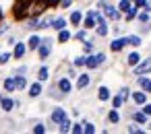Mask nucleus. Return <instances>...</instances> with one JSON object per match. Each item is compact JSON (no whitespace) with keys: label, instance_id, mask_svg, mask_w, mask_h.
I'll list each match as a JSON object with an SVG mask.
<instances>
[{"label":"nucleus","instance_id":"29","mask_svg":"<svg viewBox=\"0 0 151 134\" xmlns=\"http://www.w3.org/2000/svg\"><path fill=\"white\" fill-rule=\"evenodd\" d=\"M118 9H120V11H130V2H128V0H122Z\"/></svg>","mask_w":151,"mask_h":134},{"label":"nucleus","instance_id":"32","mask_svg":"<svg viewBox=\"0 0 151 134\" xmlns=\"http://www.w3.org/2000/svg\"><path fill=\"white\" fill-rule=\"evenodd\" d=\"M48 78V68H42L40 70V81H46Z\"/></svg>","mask_w":151,"mask_h":134},{"label":"nucleus","instance_id":"31","mask_svg":"<svg viewBox=\"0 0 151 134\" xmlns=\"http://www.w3.org/2000/svg\"><path fill=\"white\" fill-rule=\"evenodd\" d=\"M11 60V54H0V64H6Z\"/></svg>","mask_w":151,"mask_h":134},{"label":"nucleus","instance_id":"38","mask_svg":"<svg viewBox=\"0 0 151 134\" xmlns=\"http://www.w3.org/2000/svg\"><path fill=\"white\" fill-rule=\"evenodd\" d=\"M139 21H143V23H147V21H149V15H147V13H143V15H139Z\"/></svg>","mask_w":151,"mask_h":134},{"label":"nucleus","instance_id":"43","mask_svg":"<svg viewBox=\"0 0 151 134\" xmlns=\"http://www.w3.org/2000/svg\"><path fill=\"white\" fill-rule=\"evenodd\" d=\"M93 50V43H85V52H91Z\"/></svg>","mask_w":151,"mask_h":134},{"label":"nucleus","instance_id":"22","mask_svg":"<svg viewBox=\"0 0 151 134\" xmlns=\"http://www.w3.org/2000/svg\"><path fill=\"white\" fill-rule=\"evenodd\" d=\"M99 99H101V101H106V99H110V91H108L106 87H101V89H99Z\"/></svg>","mask_w":151,"mask_h":134},{"label":"nucleus","instance_id":"25","mask_svg":"<svg viewBox=\"0 0 151 134\" xmlns=\"http://www.w3.org/2000/svg\"><path fill=\"white\" fill-rule=\"evenodd\" d=\"M97 33H99V35H106V33H108V25H106V23H97Z\"/></svg>","mask_w":151,"mask_h":134},{"label":"nucleus","instance_id":"37","mask_svg":"<svg viewBox=\"0 0 151 134\" xmlns=\"http://www.w3.org/2000/svg\"><path fill=\"white\" fill-rule=\"evenodd\" d=\"M70 130H73L75 134H81V132H83V126H79V124H75V126H73Z\"/></svg>","mask_w":151,"mask_h":134},{"label":"nucleus","instance_id":"18","mask_svg":"<svg viewBox=\"0 0 151 134\" xmlns=\"http://www.w3.org/2000/svg\"><path fill=\"white\" fill-rule=\"evenodd\" d=\"M4 89H6V91H15V89H17V87H15V78H6V81H4Z\"/></svg>","mask_w":151,"mask_h":134},{"label":"nucleus","instance_id":"20","mask_svg":"<svg viewBox=\"0 0 151 134\" xmlns=\"http://www.w3.org/2000/svg\"><path fill=\"white\" fill-rule=\"evenodd\" d=\"M23 54H25V46H23V43H17V48H15V56L21 58Z\"/></svg>","mask_w":151,"mask_h":134},{"label":"nucleus","instance_id":"10","mask_svg":"<svg viewBox=\"0 0 151 134\" xmlns=\"http://www.w3.org/2000/svg\"><path fill=\"white\" fill-rule=\"evenodd\" d=\"M58 87H60L62 93H68V91H70V81H68V78H62V81L58 83Z\"/></svg>","mask_w":151,"mask_h":134},{"label":"nucleus","instance_id":"35","mask_svg":"<svg viewBox=\"0 0 151 134\" xmlns=\"http://www.w3.org/2000/svg\"><path fill=\"white\" fill-rule=\"evenodd\" d=\"M122 101H124V99H122V95H120V97H114V107H120V105H122Z\"/></svg>","mask_w":151,"mask_h":134},{"label":"nucleus","instance_id":"14","mask_svg":"<svg viewBox=\"0 0 151 134\" xmlns=\"http://www.w3.org/2000/svg\"><path fill=\"white\" fill-rule=\"evenodd\" d=\"M81 19H83V17H81V13H79V11H75V13L70 15V23H73V25H79V23H81Z\"/></svg>","mask_w":151,"mask_h":134},{"label":"nucleus","instance_id":"7","mask_svg":"<svg viewBox=\"0 0 151 134\" xmlns=\"http://www.w3.org/2000/svg\"><path fill=\"white\" fill-rule=\"evenodd\" d=\"M50 43H52V41H50V39H46V41H44V46L40 48V56H42V58H48V54H50Z\"/></svg>","mask_w":151,"mask_h":134},{"label":"nucleus","instance_id":"19","mask_svg":"<svg viewBox=\"0 0 151 134\" xmlns=\"http://www.w3.org/2000/svg\"><path fill=\"white\" fill-rule=\"evenodd\" d=\"M126 41H128L130 46H141V37H137V35H130V37H126Z\"/></svg>","mask_w":151,"mask_h":134},{"label":"nucleus","instance_id":"8","mask_svg":"<svg viewBox=\"0 0 151 134\" xmlns=\"http://www.w3.org/2000/svg\"><path fill=\"white\" fill-rule=\"evenodd\" d=\"M46 6H48V2H46V0H42V2H37V4L31 9V13H33V15H40V13L46 9Z\"/></svg>","mask_w":151,"mask_h":134},{"label":"nucleus","instance_id":"46","mask_svg":"<svg viewBox=\"0 0 151 134\" xmlns=\"http://www.w3.org/2000/svg\"><path fill=\"white\" fill-rule=\"evenodd\" d=\"M46 2H48V4H56V2H58V0H46Z\"/></svg>","mask_w":151,"mask_h":134},{"label":"nucleus","instance_id":"36","mask_svg":"<svg viewBox=\"0 0 151 134\" xmlns=\"http://www.w3.org/2000/svg\"><path fill=\"white\" fill-rule=\"evenodd\" d=\"M44 130H46V128H44L42 124H37V126L33 128V132H35V134H44Z\"/></svg>","mask_w":151,"mask_h":134},{"label":"nucleus","instance_id":"16","mask_svg":"<svg viewBox=\"0 0 151 134\" xmlns=\"http://www.w3.org/2000/svg\"><path fill=\"white\" fill-rule=\"evenodd\" d=\"M40 43H42V39H40L37 35H33V37L29 39V48H31V50H35V48H40Z\"/></svg>","mask_w":151,"mask_h":134},{"label":"nucleus","instance_id":"28","mask_svg":"<svg viewBox=\"0 0 151 134\" xmlns=\"http://www.w3.org/2000/svg\"><path fill=\"white\" fill-rule=\"evenodd\" d=\"M108 118H110V122H112V124H116V122L120 120V115H118V111H110V115H108Z\"/></svg>","mask_w":151,"mask_h":134},{"label":"nucleus","instance_id":"24","mask_svg":"<svg viewBox=\"0 0 151 134\" xmlns=\"http://www.w3.org/2000/svg\"><path fill=\"white\" fill-rule=\"evenodd\" d=\"M134 122L145 124V122H147V113H141V111H139V113H134Z\"/></svg>","mask_w":151,"mask_h":134},{"label":"nucleus","instance_id":"4","mask_svg":"<svg viewBox=\"0 0 151 134\" xmlns=\"http://www.w3.org/2000/svg\"><path fill=\"white\" fill-rule=\"evenodd\" d=\"M101 6L106 9V15H108L110 19H120V15L116 13V9H114V6H110L108 2H101Z\"/></svg>","mask_w":151,"mask_h":134},{"label":"nucleus","instance_id":"42","mask_svg":"<svg viewBox=\"0 0 151 134\" xmlns=\"http://www.w3.org/2000/svg\"><path fill=\"white\" fill-rule=\"evenodd\" d=\"M85 35H87L85 31H79V33H77V37H79V39H85Z\"/></svg>","mask_w":151,"mask_h":134},{"label":"nucleus","instance_id":"2","mask_svg":"<svg viewBox=\"0 0 151 134\" xmlns=\"http://www.w3.org/2000/svg\"><path fill=\"white\" fill-rule=\"evenodd\" d=\"M106 60V56L104 54H97V56H89V58H85V66H89V68H97L101 62Z\"/></svg>","mask_w":151,"mask_h":134},{"label":"nucleus","instance_id":"26","mask_svg":"<svg viewBox=\"0 0 151 134\" xmlns=\"http://www.w3.org/2000/svg\"><path fill=\"white\" fill-rule=\"evenodd\" d=\"M58 39H60V41H68V39H70V33H68V31H64V29H60Z\"/></svg>","mask_w":151,"mask_h":134},{"label":"nucleus","instance_id":"1","mask_svg":"<svg viewBox=\"0 0 151 134\" xmlns=\"http://www.w3.org/2000/svg\"><path fill=\"white\" fill-rule=\"evenodd\" d=\"M31 4V0H17V4H15V17L17 19H23L25 17V11L29 9Z\"/></svg>","mask_w":151,"mask_h":134},{"label":"nucleus","instance_id":"9","mask_svg":"<svg viewBox=\"0 0 151 134\" xmlns=\"http://www.w3.org/2000/svg\"><path fill=\"white\" fill-rule=\"evenodd\" d=\"M89 81H91V78H89L87 74H81V76H79V83H77V87H79V89H85V87L89 85Z\"/></svg>","mask_w":151,"mask_h":134},{"label":"nucleus","instance_id":"11","mask_svg":"<svg viewBox=\"0 0 151 134\" xmlns=\"http://www.w3.org/2000/svg\"><path fill=\"white\" fill-rule=\"evenodd\" d=\"M40 93H42V85H40V83L31 85V89H29V95H31V97H37Z\"/></svg>","mask_w":151,"mask_h":134},{"label":"nucleus","instance_id":"21","mask_svg":"<svg viewBox=\"0 0 151 134\" xmlns=\"http://www.w3.org/2000/svg\"><path fill=\"white\" fill-rule=\"evenodd\" d=\"M139 62H141L139 54H130V56H128V64H130V66H134V64H139Z\"/></svg>","mask_w":151,"mask_h":134},{"label":"nucleus","instance_id":"41","mask_svg":"<svg viewBox=\"0 0 151 134\" xmlns=\"http://www.w3.org/2000/svg\"><path fill=\"white\" fill-rule=\"evenodd\" d=\"M120 95H122V99H126V97H128V89H122Z\"/></svg>","mask_w":151,"mask_h":134},{"label":"nucleus","instance_id":"34","mask_svg":"<svg viewBox=\"0 0 151 134\" xmlns=\"http://www.w3.org/2000/svg\"><path fill=\"white\" fill-rule=\"evenodd\" d=\"M134 15H137V6H134V9H130V11H128V15H126V19H128V21H130V19H134Z\"/></svg>","mask_w":151,"mask_h":134},{"label":"nucleus","instance_id":"15","mask_svg":"<svg viewBox=\"0 0 151 134\" xmlns=\"http://www.w3.org/2000/svg\"><path fill=\"white\" fill-rule=\"evenodd\" d=\"M95 25V17H93V13H89V17L85 19V29H91Z\"/></svg>","mask_w":151,"mask_h":134},{"label":"nucleus","instance_id":"27","mask_svg":"<svg viewBox=\"0 0 151 134\" xmlns=\"http://www.w3.org/2000/svg\"><path fill=\"white\" fill-rule=\"evenodd\" d=\"M68 130H70V122L68 120H62L60 122V132H68Z\"/></svg>","mask_w":151,"mask_h":134},{"label":"nucleus","instance_id":"3","mask_svg":"<svg viewBox=\"0 0 151 134\" xmlns=\"http://www.w3.org/2000/svg\"><path fill=\"white\" fill-rule=\"evenodd\" d=\"M151 70V60H145V62H141V64H134V72L137 74H145V72H149Z\"/></svg>","mask_w":151,"mask_h":134},{"label":"nucleus","instance_id":"17","mask_svg":"<svg viewBox=\"0 0 151 134\" xmlns=\"http://www.w3.org/2000/svg\"><path fill=\"white\" fill-rule=\"evenodd\" d=\"M25 85H27V81H25L23 76H17V78H15V87H17V89H25Z\"/></svg>","mask_w":151,"mask_h":134},{"label":"nucleus","instance_id":"48","mask_svg":"<svg viewBox=\"0 0 151 134\" xmlns=\"http://www.w3.org/2000/svg\"><path fill=\"white\" fill-rule=\"evenodd\" d=\"M0 15H2V11H0Z\"/></svg>","mask_w":151,"mask_h":134},{"label":"nucleus","instance_id":"30","mask_svg":"<svg viewBox=\"0 0 151 134\" xmlns=\"http://www.w3.org/2000/svg\"><path fill=\"white\" fill-rule=\"evenodd\" d=\"M83 132H87V134H93V132H95V128H93V124H85V128H83Z\"/></svg>","mask_w":151,"mask_h":134},{"label":"nucleus","instance_id":"5","mask_svg":"<svg viewBox=\"0 0 151 134\" xmlns=\"http://www.w3.org/2000/svg\"><path fill=\"white\" fill-rule=\"evenodd\" d=\"M62 120H66L64 109H54V113H52V122H54V124H60Z\"/></svg>","mask_w":151,"mask_h":134},{"label":"nucleus","instance_id":"13","mask_svg":"<svg viewBox=\"0 0 151 134\" xmlns=\"http://www.w3.org/2000/svg\"><path fill=\"white\" fill-rule=\"evenodd\" d=\"M0 101H2V109H4V111L13 109V105H15V101H13V99H0Z\"/></svg>","mask_w":151,"mask_h":134},{"label":"nucleus","instance_id":"40","mask_svg":"<svg viewBox=\"0 0 151 134\" xmlns=\"http://www.w3.org/2000/svg\"><path fill=\"white\" fill-rule=\"evenodd\" d=\"M143 113H147V115H149V113H151V103H149V105H145V107H143Z\"/></svg>","mask_w":151,"mask_h":134},{"label":"nucleus","instance_id":"23","mask_svg":"<svg viewBox=\"0 0 151 134\" xmlns=\"http://www.w3.org/2000/svg\"><path fill=\"white\" fill-rule=\"evenodd\" d=\"M132 99H134L139 105H143V103H145V93H134V95H132Z\"/></svg>","mask_w":151,"mask_h":134},{"label":"nucleus","instance_id":"45","mask_svg":"<svg viewBox=\"0 0 151 134\" xmlns=\"http://www.w3.org/2000/svg\"><path fill=\"white\" fill-rule=\"evenodd\" d=\"M68 4H70V0H62V6H64V9H66Z\"/></svg>","mask_w":151,"mask_h":134},{"label":"nucleus","instance_id":"44","mask_svg":"<svg viewBox=\"0 0 151 134\" xmlns=\"http://www.w3.org/2000/svg\"><path fill=\"white\" fill-rule=\"evenodd\" d=\"M134 4L137 6H145V0H134Z\"/></svg>","mask_w":151,"mask_h":134},{"label":"nucleus","instance_id":"6","mask_svg":"<svg viewBox=\"0 0 151 134\" xmlns=\"http://www.w3.org/2000/svg\"><path fill=\"white\" fill-rule=\"evenodd\" d=\"M126 43H128V41H126V37H124V39H116V41H112V50H114V52H120Z\"/></svg>","mask_w":151,"mask_h":134},{"label":"nucleus","instance_id":"47","mask_svg":"<svg viewBox=\"0 0 151 134\" xmlns=\"http://www.w3.org/2000/svg\"><path fill=\"white\" fill-rule=\"evenodd\" d=\"M147 91H149V93H151V85H149V87H147Z\"/></svg>","mask_w":151,"mask_h":134},{"label":"nucleus","instance_id":"39","mask_svg":"<svg viewBox=\"0 0 151 134\" xmlns=\"http://www.w3.org/2000/svg\"><path fill=\"white\" fill-rule=\"evenodd\" d=\"M75 64H77V66H83V64H85V58H77Z\"/></svg>","mask_w":151,"mask_h":134},{"label":"nucleus","instance_id":"12","mask_svg":"<svg viewBox=\"0 0 151 134\" xmlns=\"http://www.w3.org/2000/svg\"><path fill=\"white\" fill-rule=\"evenodd\" d=\"M50 23H52V27H54V29H58V31H60V29H64V25H66V23H64V19H54V21H50Z\"/></svg>","mask_w":151,"mask_h":134},{"label":"nucleus","instance_id":"33","mask_svg":"<svg viewBox=\"0 0 151 134\" xmlns=\"http://www.w3.org/2000/svg\"><path fill=\"white\" fill-rule=\"evenodd\" d=\"M139 85H141V87H143V89H145V91H147V87H149V85H151V83H149V81H147V78H139Z\"/></svg>","mask_w":151,"mask_h":134}]
</instances>
